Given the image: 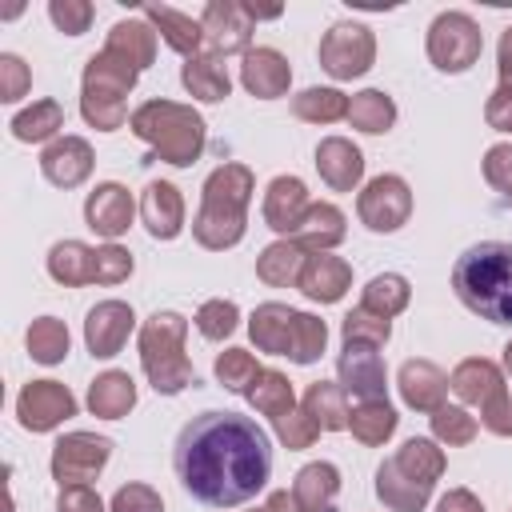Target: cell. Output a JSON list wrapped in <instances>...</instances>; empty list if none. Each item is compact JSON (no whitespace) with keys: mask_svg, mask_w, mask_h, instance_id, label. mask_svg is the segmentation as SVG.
Returning <instances> with one entry per match:
<instances>
[{"mask_svg":"<svg viewBox=\"0 0 512 512\" xmlns=\"http://www.w3.org/2000/svg\"><path fill=\"white\" fill-rule=\"evenodd\" d=\"M172 468L192 500L208 508H240L264 492L272 476V440L252 416L208 408L180 428Z\"/></svg>","mask_w":512,"mask_h":512,"instance_id":"1","label":"cell"},{"mask_svg":"<svg viewBox=\"0 0 512 512\" xmlns=\"http://www.w3.org/2000/svg\"><path fill=\"white\" fill-rule=\"evenodd\" d=\"M452 292L480 320L512 328V244L480 240L464 248L452 264Z\"/></svg>","mask_w":512,"mask_h":512,"instance_id":"2","label":"cell"},{"mask_svg":"<svg viewBox=\"0 0 512 512\" xmlns=\"http://www.w3.org/2000/svg\"><path fill=\"white\" fill-rule=\"evenodd\" d=\"M256 176L248 164L228 160L208 172L200 188V212L192 220V236L208 252H228L244 240L248 232V204H252Z\"/></svg>","mask_w":512,"mask_h":512,"instance_id":"3","label":"cell"},{"mask_svg":"<svg viewBox=\"0 0 512 512\" xmlns=\"http://www.w3.org/2000/svg\"><path fill=\"white\" fill-rule=\"evenodd\" d=\"M128 128H132V136H140L152 148L148 160H164L172 168H192L208 144L204 116L180 100H144L132 112Z\"/></svg>","mask_w":512,"mask_h":512,"instance_id":"4","label":"cell"},{"mask_svg":"<svg viewBox=\"0 0 512 512\" xmlns=\"http://www.w3.org/2000/svg\"><path fill=\"white\" fill-rule=\"evenodd\" d=\"M184 336H188V320L172 308H156L144 324H140V368L148 376V384L160 396H176L184 388L196 384V368L184 352Z\"/></svg>","mask_w":512,"mask_h":512,"instance_id":"5","label":"cell"},{"mask_svg":"<svg viewBox=\"0 0 512 512\" xmlns=\"http://www.w3.org/2000/svg\"><path fill=\"white\" fill-rule=\"evenodd\" d=\"M140 68L128 64L124 56L100 48L96 56H88L84 72H80V116L88 128L96 132H116L124 128L128 116V92L136 88Z\"/></svg>","mask_w":512,"mask_h":512,"instance_id":"6","label":"cell"},{"mask_svg":"<svg viewBox=\"0 0 512 512\" xmlns=\"http://www.w3.org/2000/svg\"><path fill=\"white\" fill-rule=\"evenodd\" d=\"M424 48H428V60L436 72H448V76H460L468 72L480 52H484V32L480 24L468 16V12H440L432 24H428V36H424Z\"/></svg>","mask_w":512,"mask_h":512,"instance_id":"7","label":"cell"},{"mask_svg":"<svg viewBox=\"0 0 512 512\" xmlns=\"http://www.w3.org/2000/svg\"><path fill=\"white\" fill-rule=\"evenodd\" d=\"M316 56H320V68L332 80H356L376 64V36L360 20H336L320 36Z\"/></svg>","mask_w":512,"mask_h":512,"instance_id":"8","label":"cell"},{"mask_svg":"<svg viewBox=\"0 0 512 512\" xmlns=\"http://www.w3.org/2000/svg\"><path fill=\"white\" fill-rule=\"evenodd\" d=\"M356 216H360V224L368 232H380V236L400 232L408 224V216H412V188H408V180L396 176V172L372 176L360 188V196H356Z\"/></svg>","mask_w":512,"mask_h":512,"instance_id":"9","label":"cell"},{"mask_svg":"<svg viewBox=\"0 0 512 512\" xmlns=\"http://www.w3.org/2000/svg\"><path fill=\"white\" fill-rule=\"evenodd\" d=\"M112 460V440L108 436H96V432H64L56 444H52V456H48V472L60 488H72V484H88L96 480Z\"/></svg>","mask_w":512,"mask_h":512,"instance_id":"10","label":"cell"},{"mask_svg":"<svg viewBox=\"0 0 512 512\" xmlns=\"http://www.w3.org/2000/svg\"><path fill=\"white\" fill-rule=\"evenodd\" d=\"M204 24V56L220 60V56H244L252 48V16L244 8V0H208L200 12Z\"/></svg>","mask_w":512,"mask_h":512,"instance_id":"11","label":"cell"},{"mask_svg":"<svg viewBox=\"0 0 512 512\" xmlns=\"http://www.w3.org/2000/svg\"><path fill=\"white\" fill-rule=\"evenodd\" d=\"M76 396L60 380H28L16 396V420L24 432H52L76 416Z\"/></svg>","mask_w":512,"mask_h":512,"instance_id":"12","label":"cell"},{"mask_svg":"<svg viewBox=\"0 0 512 512\" xmlns=\"http://www.w3.org/2000/svg\"><path fill=\"white\" fill-rule=\"evenodd\" d=\"M336 384H340L348 396H356L360 404H368V400H388V368H384L380 348L344 344L340 356H336Z\"/></svg>","mask_w":512,"mask_h":512,"instance_id":"13","label":"cell"},{"mask_svg":"<svg viewBox=\"0 0 512 512\" xmlns=\"http://www.w3.org/2000/svg\"><path fill=\"white\" fill-rule=\"evenodd\" d=\"M132 328H136L132 304H124V300H100V304H92L88 316H84V348H88L96 360H112V356L128 344Z\"/></svg>","mask_w":512,"mask_h":512,"instance_id":"14","label":"cell"},{"mask_svg":"<svg viewBox=\"0 0 512 512\" xmlns=\"http://www.w3.org/2000/svg\"><path fill=\"white\" fill-rule=\"evenodd\" d=\"M132 216H136V200H132V192H128L124 184H116V180L96 184V188L88 192V200H84V224H88L96 236H104V244H116V240L132 228Z\"/></svg>","mask_w":512,"mask_h":512,"instance_id":"15","label":"cell"},{"mask_svg":"<svg viewBox=\"0 0 512 512\" xmlns=\"http://www.w3.org/2000/svg\"><path fill=\"white\" fill-rule=\"evenodd\" d=\"M96 168V152L84 136H56L44 152H40V172L48 184L56 188H80Z\"/></svg>","mask_w":512,"mask_h":512,"instance_id":"16","label":"cell"},{"mask_svg":"<svg viewBox=\"0 0 512 512\" xmlns=\"http://www.w3.org/2000/svg\"><path fill=\"white\" fill-rule=\"evenodd\" d=\"M240 84H244V92L256 96V100H276V96H284L288 84H292V64H288V56H284L280 48L256 44V48H248L244 60H240Z\"/></svg>","mask_w":512,"mask_h":512,"instance_id":"17","label":"cell"},{"mask_svg":"<svg viewBox=\"0 0 512 512\" xmlns=\"http://www.w3.org/2000/svg\"><path fill=\"white\" fill-rule=\"evenodd\" d=\"M140 224L152 240H176L184 232V196L172 180H148L140 192Z\"/></svg>","mask_w":512,"mask_h":512,"instance_id":"18","label":"cell"},{"mask_svg":"<svg viewBox=\"0 0 512 512\" xmlns=\"http://www.w3.org/2000/svg\"><path fill=\"white\" fill-rule=\"evenodd\" d=\"M396 388H400V400L412 412H428V416L436 408H444V400H448V376H444V368L432 364V360H420V356H412V360L400 364Z\"/></svg>","mask_w":512,"mask_h":512,"instance_id":"19","label":"cell"},{"mask_svg":"<svg viewBox=\"0 0 512 512\" xmlns=\"http://www.w3.org/2000/svg\"><path fill=\"white\" fill-rule=\"evenodd\" d=\"M316 172L332 192H356L364 180V152L348 136H324L316 144Z\"/></svg>","mask_w":512,"mask_h":512,"instance_id":"20","label":"cell"},{"mask_svg":"<svg viewBox=\"0 0 512 512\" xmlns=\"http://www.w3.org/2000/svg\"><path fill=\"white\" fill-rule=\"evenodd\" d=\"M308 188L300 176H272L268 188H264V224L276 232V236H292L296 224L304 220L308 212Z\"/></svg>","mask_w":512,"mask_h":512,"instance_id":"21","label":"cell"},{"mask_svg":"<svg viewBox=\"0 0 512 512\" xmlns=\"http://www.w3.org/2000/svg\"><path fill=\"white\" fill-rule=\"evenodd\" d=\"M304 300L312 304H336L344 300V292L352 288V264L344 256H332V252H312L304 272H300V284Z\"/></svg>","mask_w":512,"mask_h":512,"instance_id":"22","label":"cell"},{"mask_svg":"<svg viewBox=\"0 0 512 512\" xmlns=\"http://www.w3.org/2000/svg\"><path fill=\"white\" fill-rule=\"evenodd\" d=\"M140 16H144V20L156 28V36H160L172 52H180L184 60H192V56L204 52V24H200L196 16H188V12H180V8H168V4H144Z\"/></svg>","mask_w":512,"mask_h":512,"instance_id":"23","label":"cell"},{"mask_svg":"<svg viewBox=\"0 0 512 512\" xmlns=\"http://www.w3.org/2000/svg\"><path fill=\"white\" fill-rule=\"evenodd\" d=\"M448 388H452L464 404L484 408V404H488L492 396H500L508 384H504V368H500L496 360H488V356H468V360H460V364L452 368Z\"/></svg>","mask_w":512,"mask_h":512,"instance_id":"24","label":"cell"},{"mask_svg":"<svg viewBox=\"0 0 512 512\" xmlns=\"http://www.w3.org/2000/svg\"><path fill=\"white\" fill-rule=\"evenodd\" d=\"M292 328H296V308H288L280 300H264L248 316V336H252L256 352H268V356H288Z\"/></svg>","mask_w":512,"mask_h":512,"instance_id":"25","label":"cell"},{"mask_svg":"<svg viewBox=\"0 0 512 512\" xmlns=\"http://www.w3.org/2000/svg\"><path fill=\"white\" fill-rule=\"evenodd\" d=\"M292 500L300 512H332L340 496V468L332 460H312L292 476Z\"/></svg>","mask_w":512,"mask_h":512,"instance_id":"26","label":"cell"},{"mask_svg":"<svg viewBox=\"0 0 512 512\" xmlns=\"http://www.w3.org/2000/svg\"><path fill=\"white\" fill-rule=\"evenodd\" d=\"M376 500L388 508V512H424L428 508V500H432V488L428 484H420V480H412L392 456L388 460H380V468H376Z\"/></svg>","mask_w":512,"mask_h":512,"instance_id":"27","label":"cell"},{"mask_svg":"<svg viewBox=\"0 0 512 512\" xmlns=\"http://www.w3.org/2000/svg\"><path fill=\"white\" fill-rule=\"evenodd\" d=\"M344 236H348V220H344V212H340L336 204H328V200H312L308 212H304V220H300L296 232H292V240H296L304 252H332L336 244H344Z\"/></svg>","mask_w":512,"mask_h":512,"instance_id":"28","label":"cell"},{"mask_svg":"<svg viewBox=\"0 0 512 512\" xmlns=\"http://www.w3.org/2000/svg\"><path fill=\"white\" fill-rule=\"evenodd\" d=\"M84 404L100 420H124L136 408V380L128 372H120V368H108L88 384V400Z\"/></svg>","mask_w":512,"mask_h":512,"instance_id":"29","label":"cell"},{"mask_svg":"<svg viewBox=\"0 0 512 512\" xmlns=\"http://www.w3.org/2000/svg\"><path fill=\"white\" fill-rule=\"evenodd\" d=\"M312 252H304L292 236H276L260 256H256V276L268 284V288H296L300 284V272L308 264Z\"/></svg>","mask_w":512,"mask_h":512,"instance_id":"30","label":"cell"},{"mask_svg":"<svg viewBox=\"0 0 512 512\" xmlns=\"http://www.w3.org/2000/svg\"><path fill=\"white\" fill-rule=\"evenodd\" d=\"M108 52L124 56L128 64H136L140 72L156 60V28L144 20V16H124L108 28V40H104Z\"/></svg>","mask_w":512,"mask_h":512,"instance_id":"31","label":"cell"},{"mask_svg":"<svg viewBox=\"0 0 512 512\" xmlns=\"http://www.w3.org/2000/svg\"><path fill=\"white\" fill-rule=\"evenodd\" d=\"M180 84H184V92H188L192 100H200V104H220V100H228V92H232L228 68H224L220 60L204 56V52L180 64Z\"/></svg>","mask_w":512,"mask_h":512,"instance_id":"32","label":"cell"},{"mask_svg":"<svg viewBox=\"0 0 512 512\" xmlns=\"http://www.w3.org/2000/svg\"><path fill=\"white\" fill-rule=\"evenodd\" d=\"M8 128H12V136H16L20 144H44V148H48V144L60 136V128H64V108H60V100L40 96V100H32L28 108H20Z\"/></svg>","mask_w":512,"mask_h":512,"instance_id":"33","label":"cell"},{"mask_svg":"<svg viewBox=\"0 0 512 512\" xmlns=\"http://www.w3.org/2000/svg\"><path fill=\"white\" fill-rule=\"evenodd\" d=\"M300 408L312 416V424H316L320 432H340V428H348V416H352L348 392H344L336 380H312V384L304 388Z\"/></svg>","mask_w":512,"mask_h":512,"instance_id":"34","label":"cell"},{"mask_svg":"<svg viewBox=\"0 0 512 512\" xmlns=\"http://www.w3.org/2000/svg\"><path fill=\"white\" fill-rule=\"evenodd\" d=\"M92 264H96V248H88L84 240H56L48 248V276L64 288L92 284Z\"/></svg>","mask_w":512,"mask_h":512,"instance_id":"35","label":"cell"},{"mask_svg":"<svg viewBox=\"0 0 512 512\" xmlns=\"http://www.w3.org/2000/svg\"><path fill=\"white\" fill-rule=\"evenodd\" d=\"M348 124L364 136H384L396 124V100L384 88H364L348 96Z\"/></svg>","mask_w":512,"mask_h":512,"instance_id":"36","label":"cell"},{"mask_svg":"<svg viewBox=\"0 0 512 512\" xmlns=\"http://www.w3.org/2000/svg\"><path fill=\"white\" fill-rule=\"evenodd\" d=\"M392 460L412 476V480H420V484H428V488H436V480L444 476V448L432 440V436H412V440H404L396 452H392Z\"/></svg>","mask_w":512,"mask_h":512,"instance_id":"37","label":"cell"},{"mask_svg":"<svg viewBox=\"0 0 512 512\" xmlns=\"http://www.w3.org/2000/svg\"><path fill=\"white\" fill-rule=\"evenodd\" d=\"M408 300H412V284L400 272H380L360 288V308H368V312H376L384 320L400 316L408 308Z\"/></svg>","mask_w":512,"mask_h":512,"instance_id":"38","label":"cell"},{"mask_svg":"<svg viewBox=\"0 0 512 512\" xmlns=\"http://www.w3.org/2000/svg\"><path fill=\"white\" fill-rule=\"evenodd\" d=\"M244 400H248L260 416L276 420V416H284V412L296 408V388H292V380H288L284 372H276V368H260V376L252 380V388L244 392Z\"/></svg>","mask_w":512,"mask_h":512,"instance_id":"39","label":"cell"},{"mask_svg":"<svg viewBox=\"0 0 512 512\" xmlns=\"http://www.w3.org/2000/svg\"><path fill=\"white\" fill-rule=\"evenodd\" d=\"M24 344H28V356L36 364H60L72 348V336H68V324L56 320V316H36L24 332Z\"/></svg>","mask_w":512,"mask_h":512,"instance_id":"40","label":"cell"},{"mask_svg":"<svg viewBox=\"0 0 512 512\" xmlns=\"http://www.w3.org/2000/svg\"><path fill=\"white\" fill-rule=\"evenodd\" d=\"M396 424H400V416H396V408H392L388 400L356 404L352 416H348V428H352V436H356L364 448H380V444L396 432Z\"/></svg>","mask_w":512,"mask_h":512,"instance_id":"41","label":"cell"},{"mask_svg":"<svg viewBox=\"0 0 512 512\" xmlns=\"http://www.w3.org/2000/svg\"><path fill=\"white\" fill-rule=\"evenodd\" d=\"M292 116L304 124H336L348 120V96L340 88H304L292 96Z\"/></svg>","mask_w":512,"mask_h":512,"instance_id":"42","label":"cell"},{"mask_svg":"<svg viewBox=\"0 0 512 512\" xmlns=\"http://www.w3.org/2000/svg\"><path fill=\"white\" fill-rule=\"evenodd\" d=\"M428 424H432V440L444 444V448H464V444H472L476 432H480V420H476L468 408H460V404L436 408V412L428 416Z\"/></svg>","mask_w":512,"mask_h":512,"instance_id":"43","label":"cell"},{"mask_svg":"<svg viewBox=\"0 0 512 512\" xmlns=\"http://www.w3.org/2000/svg\"><path fill=\"white\" fill-rule=\"evenodd\" d=\"M212 372H216V384H220V388L244 396V392L252 388V380L260 376V364H256V356H252L248 348H224V352L216 356Z\"/></svg>","mask_w":512,"mask_h":512,"instance_id":"44","label":"cell"},{"mask_svg":"<svg viewBox=\"0 0 512 512\" xmlns=\"http://www.w3.org/2000/svg\"><path fill=\"white\" fill-rule=\"evenodd\" d=\"M340 340L344 344H368V348H384L392 340V320L368 312V308H352L344 320H340Z\"/></svg>","mask_w":512,"mask_h":512,"instance_id":"45","label":"cell"},{"mask_svg":"<svg viewBox=\"0 0 512 512\" xmlns=\"http://www.w3.org/2000/svg\"><path fill=\"white\" fill-rule=\"evenodd\" d=\"M328 348V324L312 312H296V328H292V348L288 360L292 364H316Z\"/></svg>","mask_w":512,"mask_h":512,"instance_id":"46","label":"cell"},{"mask_svg":"<svg viewBox=\"0 0 512 512\" xmlns=\"http://www.w3.org/2000/svg\"><path fill=\"white\" fill-rule=\"evenodd\" d=\"M236 328H240V308H236V300L212 296V300H204V304L196 308V332H200L204 340L220 344V340H228Z\"/></svg>","mask_w":512,"mask_h":512,"instance_id":"47","label":"cell"},{"mask_svg":"<svg viewBox=\"0 0 512 512\" xmlns=\"http://www.w3.org/2000/svg\"><path fill=\"white\" fill-rule=\"evenodd\" d=\"M272 432H276V440H280L288 452H304V448H312L316 436H320V428L312 424V416H308L300 404H296L292 412L276 416V420H272Z\"/></svg>","mask_w":512,"mask_h":512,"instance_id":"48","label":"cell"},{"mask_svg":"<svg viewBox=\"0 0 512 512\" xmlns=\"http://www.w3.org/2000/svg\"><path fill=\"white\" fill-rule=\"evenodd\" d=\"M132 268H136V260H132V252L124 244H100L96 248V264H92V284H104V288L124 284L132 276Z\"/></svg>","mask_w":512,"mask_h":512,"instance_id":"49","label":"cell"},{"mask_svg":"<svg viewBox=\"0 0 512 512\" xmlns=\"http://www.w3.org/2000/svg\"><path fill=\"white\" fill-rule=\"evenodd\" d=\"M48 20L64 36H84L96 20V8L88 0H48Z\"/></svg>","mask_w":512,"mask_h":512,"instance_id":"50","label":"cell"},{"mask_svg":"<svg viewBox=\"0 0 512 512\" xmlns=\"http://www.w3.org/2000/svg\"><path fill=\"white\" fill-rule=\"evenodd\" d=\"M108 512H164V500H160V492H156L152 484L132 480V484H120V488L112 492Z\"/></svg>","mask_w":512,"mask_h":512,"instance_id":"51","label":"cell"},{"mask_svg":"<svg viewBox=\"0 0 512 512\" xmlns=\"http://www.w3.org/2000/svg\"><path fill=\"white\" fill-rule=\"evenodd\" d=\"M32 88V68L16 52H0V104H16Z\"/></svg>","mask_w":512,"mask_h":512,"instance_id":"52","label":"cell"},{"mask_svg":"<svg viewBox=\"0 0 512 512\" xmlns=\"http://www.w3.org/2000/svg\"><path fill=\"white\" fill-rule=\"evenodd\" d=\"M480 168H484V180H488L496 192H512V140L492 144V148L484 152Z\"/></svg>","mask_w":512,"mask_h":512,"instance_id":"53","label":"cell"},{"mask_svg":"<svg viewBox=\"0 0 512 512\" xmlns=\"http://www.w3.org/2000/svg\"><path fill=\"white\" fill-rule=\"evenodd\" d=\"M484 120H488L492 132L512 136V80H500V84L492 88V96H488V104H484Z\"/></svg>","mask_w":512,"mask_h":512,"instance_id":"54","label":"cell"},{"mask_svg":"<svg viewBox=\"0 0 512 512\" xmlns=\"http://www.w3.org/2000/svg\"><path fill=\"white\" fill-rule=\"evenodd\" d=\"M480 424H484L492 436L512 440V392H508V388H504L500 396H492V400L480 408Z\"/></svg>","mask_w":512,"mask_h":512,"instance_id":"55","label":"cell"},{"mask_svg":"<svg viewBox=\"0 0 512 512\" xmlns=\"http://www.w3.org/2000/svg\"><path fill=\"white\" fill-rule=\"evenodd\" d=\"M56 512H108V508H104L100 492H92L88 484H72V488H60Z\"/></svg>","mask_w":512,"mask_h":512,"instance_id":"56","label":"cell"},{"mask_svg":"<svg viewBox=\"0 0 512 512\" xmlns=\"http://www.w3.org/2000/svg\"><path fill=\"white\" fill-rule=\"evenodd\" d=\"M432 512H484V504H480V496L468 492V488H448V492L436 500Z\"/></svg>","mask_w":512,"mask_h":512,"instance_id":"57","label":"cell"},{"mask_svg":"<svg viewBox=\"0 0 512 512\" xmlns=\"http://www.w3.org/2000/svg\"><path fill=\"white\" fill-rule=\"evenodd\" d=\"M496 68H500V80H512V24L500 32V44H496Z\"/></svg>","mask_w":512,"mask_h":512,"instance_id":"58","label":"cell"},{"mask_svg":"<svg viewBox=\"0 0 512 512\" xmlns=\"http://www.w3.org/2000/svg\"><path fill=\"white\" fill-rule=\"evenodd\" d=\"M264 508H268V512H300V508H296V500H292V492H288V488H276V492H272V496H268V500H264Z\"/></svg>","mask_w":512,"mask_h":512,"instance_id":"59","label":"cell"},{"mask_svg":"<svg viewBox=\"0 0 512 512\" xmlns=\"http://www.w3.org/2000/svg\"><path fill=\"white\" fill-rule=\"evenodd\" d=\"M244 8L252 20H280V12H284V8H256V4H244Z\"/></svg>","mask_w":512,"mask_h":512,"instance_id":"60","label":"cell"},{"mask_svg":"<svg viewBox=\"0 0 512 512\" xmlns=\"http://www.w3.org/2000/svg\"><path fill=\"white\" fill-rule=\"evenodd\" d=\"M504 372H508V376H512V340H508V344H504Z\"/></svg>","mask_w":512,"mask_h":512,"instance_id":"61","label":"cell"},{"mask_svg":"<svg viewBox=\"0 0 512 512\" xmlns=\"http://www.w3.org/2000/svg\"><path fill=\"white\" fill-rule=\"evenodd\" d=\"M252 512H268V508H264V504H260V508H252Z\"/></svg>","mask_w":512,"mask_h":512,"instance_id":"62","label":"cell"},{"mask_svg":"<svg viewBox=\"0 0 512 512\" xmlns=\"http://www.w3.org/2000/svg\"><path fill=\"white\" fill-rule=\"evenodd\" d=\"M508 200H512V192H508Z\"/></svg>","mask_w":512,"mask_h":512,"instance_id":"63","label":"cell"}]
</instances>
